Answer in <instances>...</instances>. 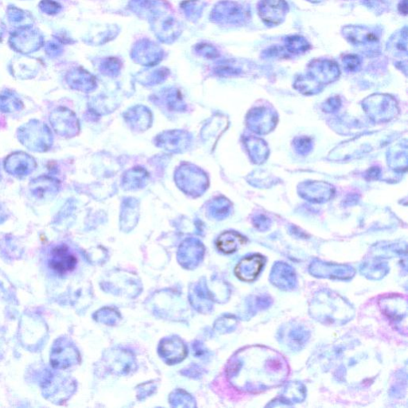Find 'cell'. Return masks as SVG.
Returning a JSON list of instances; mask_svg holds the SVG:
<instances>
[{
    "mask_svg": "<svg viewBox=\"0 0 408 408\" xmlns=\"http://www.w3.org/2000/svg\"><path fill=\"white\" fill-rule=\"evenodd\" d=\"M19 140L35 152L48 150L53 141L48 127L36 121H30L19 130Z\"/></svg>",
    "mask_w": 408,
    "mask_h": 408,
    "instance_id": "1",
    "label": "cell"
},
{
    "mask_svg": "<svg viewBox=\"0 0 408 408\" xmlns=\"http://www.w3.org/2000/svg\"><path fill=\"white\" fill-rule=\"evenodd\" d=\"M342 34L351 44L369 55L379 51L381 33L375 28L347 26L343 28Z\"/></svg>",
    "mask_w": 408,
    "mask_h": 408,
    "instance_id": "2",
    "label": "cell"
},
{
    "mask_svg": "<svg viewBox=\"0 0 408 408\" xmlns=\"http://www.w3.org/2000/svg\"><path fill=\"white\" fill-rule=\"evenodd\" d=\"M47 266L58 276H64L76 267L77 258L65 245L52 247L46 258Z\"/></svg>",
    "mask_w": 408,
    "mask_h": 408,
    "instance_id": "3",
    "label": "cell"
},
{
    "mask_svg": "<svg viewBox=\"0 0 408 408\" xmlns=\"http://www.w3.org/2000/svg\"><path fill=\"white\" fill-rule=\"evenodd\" d=\"M258 15L268 26L282 24L288 12V4L285 0H261L258 3Z\"/></svg>",
    "mask_w": 408,
    "mask_h": 408,
    "instance_id": "4",
    "label": "cell"
},
{
    "mask_svg": "<svg viewBox=\"0 0 408 408\" xmlns=\"http://www.w3.org/2000/svg\"><path fill=\"white\" fill-rule=\"evenodd\" d=\"M10 44L14 49L23 54H29L39 50L42 44V38L39 33L29 28H20L10 37Z\"/></svg>",
    "mask_w": 408,
    "mask_h": 408,
    "instance_id": "5",
    "label": "cell"
},
{
    "mask_svg": "<svg viewBox=\"0 0 408 408\" xmlns=\"http://www.w3.org/2000/svg\"><path fill=\"white\" fill-rule=\"evenodd\" d=\"M77 351L66 339H58L53 346L51 364L55 369H62L71 366L76 362Z\"/></svg>",
    "mask_w": 408,
    "mask_h": 408,
    "instance_id": "6",
    "label": "cell"
},
{
    "mask_svg": "<svg viewBox=\"0 0 408 408\" xmlns=\"http://www.w3.org/2000/svg\"><path fill=\"white\" fill-rule=\"evenodd\" d=\"M5 169L10 174L21 177L28 176L36 168V162L33 157L24 152H15L5 161Z\"/></svg>",
    "mask_w": 408,
    "mask_h": 408,
    "instance_id": "7",
    "label": "cell"
},
{
    "mask_svg": "<svg viewBox=\"0 0 408 408\" xmlns=\"http://www.w3.org/2000/svg\"><path fill=\"white\" fill-rule=\"evenodd\" d=\"M214 19L227 24H240L246 19L245 10L234 2H222L213 10Z\"/></svg>",
    "mask_w": 408,
    "mask_h": 408,
    "instance_id": "8",
    "label": "cell"
},
{
    "mask_svg": "<svg viewBox=\"0 0 408 408\" xmlns=\"http://www.w3.org/2000/svg\"><path fill=\"white\" fill-rule=\"evenodd\" d=\"M58 184L55 179L41 177L36 178L30 183V192L39 199L52 198L57 192Z\"/></svg>",
    "mask_w": 408,
    "mask_h": 408,
    "instance_id": "9",
    "label": "cell"
},
{
    "mask_svg": "<svg viewBox=\"0 0 408 408\" xmlns=\"http://www.w3.org/2000/svg\"><path fill=\"white\" fill-rule=\"evenodd\" d=\"M263 258L258 256L245 259L238 264L236 269L238 277L245 281H251L256 278L263 267Z\"/></svg>",
    "mask_w": 408,
    "mask_h": 408,
    "instance_id": "10",
    "label": "cell"
},
{
    "mask_svg": "<svg viewBox=\"0 0 408 408\" xmlns=\"http://www.w3.org/2000/svg\"><path fill=\"white\" fill-rule=\"evenodd\" d=\"M245 238L234 232H226L222 234L217 242L220 251L227 254L234 252L238 246L245 243Z\"/></svg>",
    "mask_w": 408,
    "mask_h": 408,
    "instance_id": "11",
    "label": "cell"
},
{
    "mask_svg": "<svg viewBox=\"0 0 408 408\" xmlns=\"http://www.w3.org/2000/svg\"><path fill=\"white\" fill-rule=\"evenodd\" d=\"M407 36L406 28L402 30L400 33L395 34L394 38L389 42L388 47L390 52L393 55H405L407 54Z\"/></svg>",
    "mask_w": 408,
    "mask_h": 408,
    "instance_id": "12",
    "label": "cell"
},
{
    "mask_svg": "<svg viewBox=\"0 0 408 408\" xmlns=\"http://www.w3.org/2000/svg\"><path fill=\"white\" fill-rule=\"evenodd\" d=\"M285 48L292 54H301L310 49V44L300 36H290L285 39Z\"/></svg>",
    "mask_w": 408,
    "mask_h": 408,
    "instance_id": "13",
    "label": "cell"
},
{
    "mask_svg": "<svg viewBox=\"0 0 408 408\" xmlns=\"http://www.w3.org/2000/svg\"><path fill=\"white\" fill-rule=\"evenodd\" d=\"M15 109H19V100L12 96L0 97V109L9 113Z\"/></svg>",
    "mask_w": 408,
    "mask_h": 408,
    "instance_id": "14",
    "label": "cell"
},
{
    "mask_svg": "<svg viewBox=\"0 0 408 408\" xmlns=\"http://www.w3.org/2000/svg\"><path fill=\"white\" fill-rule=\"evenodd\" d=\"M39 8L42 12L48 15H55L60 12L61 5L53 0H42L39 3Z\"/></svg>",
    "mask_w": 408,
    "mask_h": 408,
    "instance_id": "15",
    "label": "cell"
},
{
    "mask_svg": "<svg viewBox=\"0 0 408 408\" xmlns=\"http://www.w3.org/2000/svg\"><path fill=\"white\" fill-rule=\"evenodd\" d=\"M8 15L10 20L15 24H20L21 23L25 22L26 19V13L15 8H9Z\"/></svg>",
    "mask_w": 408,
    "mask_h": 408,
    "instance_id": "16",
    "label": "cell"
},
{
    "mask_svg": "<svg viewBox=\"0 0 408 408\" xmlns=\"http://www.w3.org/2000/svg\"><path fill=\"white\" fill-rule=\"evenodd\" d=\"M343 62L349 70H355L360 64V60L357 55H348L344 57Z\"/></svg>",
    "mask_w": 408,
    "mask_h": 408,
    "instance_id": "17",
    "label": "cell"
},
{
    "mask_svg": "<svg viewBox=\"0 0 408 408\" xmlns=\"http://www.w3.org/2000/svg\"><path fill=\"white\" fill-rule=\"evenodd\" d=\"M61 51V46L60 44H55V42H49L46 46V52L49 55H57V53Z\"/></svg>",
    "mask_w": 408,
    "mask_h": 408,
    "instance_id": "18",
    "label": "cell"
},
{
    "mask_svg": "<svg viewBox=\"0 0 408 408\" xmlns=\"http://www.w3.org/2000/svg\"><path fill=\"white\" fill-rule=\"evenodd\" d=\"M400 12L402 14L407 15V0H402L399 5Z\"/></svg>",
    "mask_w": 408,
    "mask_h": 408,
    "instance_id": "19",
    "label": "cell"
},
{
    "mask_svg": "<svg viewBox=\"0 0 408 408\" xmlns=\"http://www.w3.org/2000/svg\"><path fill=\"white\" fill-rule=\"evenodd\" d=\"M359 1H362L364 4L371 7H373V4L376 3V0H359Z\"/></svg>",
    "mask_w": 408,
    "mask_h": 408,
    "instance_id": "20",
    "label": "cell"
},
{
    "mask_svg": "<svg viewBox=\"0 0 408 408\" xmlns=\"http://www.w3.org/2000/svg\"><path fill=\"white\" fill-rule=\"evenodd\" d=\"M0 36H1V29H0Z\"/></svg>",
    "mask_w": 408,
    "mask_h": 408,
    "instance_id": "21",
    "label": "cell"
}]
</instances>
